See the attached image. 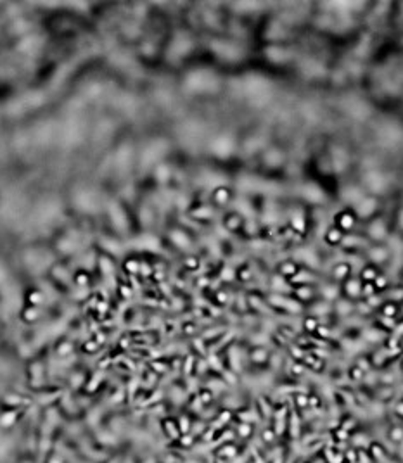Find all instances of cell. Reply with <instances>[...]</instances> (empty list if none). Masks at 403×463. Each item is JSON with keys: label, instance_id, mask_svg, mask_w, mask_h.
<instances>
[{"label": "cell", "instance_id": "cell-1", "mask_svg": "<svg viewBox=\"0 0 403 463\" xmlns=\"http://www.w3.org/2000/svg\"><path fill=\"white\" fill-rule=\"evenodd\" d=\"M185 85H187V88L191 92H211L216 88L218 80H216V76L211 71L199 70V71H192V73L189 74Z\"/></svg>", "mask_w": 403, "mask_h": 463}, {"label": "cell", "instance_id": "cell-2", "mask_svg": "<svg viewBox=\"0 0 403 463\" xmlns=\"http://www.w3.org/2000/svg\"><path fill=\"white\" fill-rule=\"evenodd\" d=\"M75 206L83 213H94L99 209V194L92 189H80L75 194Z\"/></svg>", "mask_w": 403, "mask_h": 463}, {"label": "cell", "instance_id": "cell-3", "mask_svg": "<svg viewBox=\"0 0 403 463\" xmlns=\"http://www.w3.org/2000/svg\"><path fill=\"white\" fill-rule=\"evenodd\" d=\"M52 263V258L45 249H29L25 252V265L31 271H44Z\"/></svg>", "mask_w": 403, "mask_h": 463}, {"label": "cell", "instance_id": "cell-4", "mask_svg": "<svg viewBox=\"0 0 403 463\" xmlns=\"http://www.w3.org/2000/svg\"><path fill=\"white\" fill-rule=\"evenodd\" d=\"M166 152V144L161 142V140H156V142L149 144V146L146 147V149L142 150V156H140V164H142L144 168H147V166H152V164H156L159 159H161V156Z\"/></svg>", "mask_w": 403, "mask_h": 463}, {"label": "cell", "instance_id": "cell-5", "mask_svg": "<svg viewBox=\"0 0 403 463\" xmlns=\"http://www.w3.org/2000/svg\"><path fill=\"white\" fill-rule=\"evenodd\" d=\"M59 213H61V206H59V202L54 201V199H49V201H44L42 204H38L37 219H38V223H50L57 218Z\"/></svg>", "mask_w": 403, "mask_h": 463}, {"label": "cell", "instance_id": "cell-6", "mask_svg": "<svg viewBox=\"0 0 403 463\" xmlns=\"http://www.w3.org/2000/svg\"><path fill=\"white\" fill-rule=\"evenodd\" d=\"M191 49H192V40L185 33H180V35L175 37V40L172 42V45H170V57L180 59L185 54H189Z\"/></svg>", "mask_w": 403, "mask_h": 463}, {"label": "cell", "instance_id": "cell-7", "mask_svg": "<svg viewBox=\"0 0 403 463\" xmlns=\"http://www.w3.org/2000/svg\"><path fill=\"white\" fill-rule=\"evenodd\" d=\"M211 150L216 154V156H220V157L230 156V154L234 152V140H232V137H228V135L216 137L211 144Z\"/></svg>", "mask_w": 403, "mask_h": 463}, {"label": "cell", "instance_id": "cell-8", "mask_svg": "<svg viewBox=\"0 0 403 463\" xmlns=\"http://www.w3.org/2000/svg\"><path fill=\"white\" fill-rule=\"evenodd\" d=\"M213 50L220 55L222 59H227V61H235V59L241 57V49L237 45L228 44V42H215L213 44Z\"/></svg>", "mask_w": 403, "mask_h": 463}, {"label": "cell", "instance_id": "cell-9", "mask_svg": "<svg viewBox=\"0 0 403 463\" xmlns=\"http://www.w3.org/2000/svg\"><path fill=\"white\" fill-rule=\"evenodd\" d=\"M81 135H83V126H81L80 121L78 120L68 121L66 126H64V130H63L64 140H66L68 144H75L81 139Z\"/></svg>", "mask_w": 403, "mask_h": 463}, {"label": "cell", "instance_id": "cell-10", "mask_svg": "<svg viewBox=\"0 0 403 463\" xmlns=\"http://www.w3.org/2000/svg\"><path fill=\"white\" fill-rule=\"evenodd\" d=\"M109 219L116 230H126V215L125 209L121 208L118 202L109 204Z\"/></svg>", "mask_w": 403, "mask_h": 463}, {"label": "cell", "instance_id": "cell-11", "mask_svg": "<svg viewBox=\"0 0 403 463\" xmlns=\"http://www.w3.org/2000/svg\"><path fill=\"white\" fill-rule=\"evenodd\" d=\"M132 156H133L132 147H128V146H123L120 150H118V154H116V166H118V170H120V171H126V170H128V166L132 164Z\"/></svg>", "mask_w": 403, "mask_h": 463}, {"label": "cell", "instance_id": "cell-12", "mask_svg": "<svg viewBox=\"0 0 403 463\" xmlns=\"http://www.w3.org/2000/svg\"><path fill=\"white\" fill-rule=\"evenodd\" d=\"M343 199H345L346 202H352V204H358V202L363 199V192L358 189V187L350 185L343 190Z\"/></svg>", "mask_w": 403, "mask_h": 463}, {"label": "cell", "instance_id": "cell-13", "mask_svg": "<svg viewBox=\"0 0 403 463\" xmlns=\"http://www.w3.org/2000/svg\"><path fill=\"white\" fill-rule=\"evenodd\" d=\"M378 208V202L374 199H362V201L356 204V211L360 213V216H369L376 211Z\"/></svg>", "mask_w": 403, "mask_h": 463}, {"label": "cell", "instance_id": "cell-14", "mask_svg": "<svg viewBox=\"0 0 403 463\" xmlns=\"http://www.w3.org/2000/svg\"><path fill=\"white\" fill-rule=\"evenodd\" d=\"M365 182L372 190H382V185H384V178H382V175L378 171H370L369 175L365 176Z\"/></svg>", "mask_w": 403, "mask_h": 463}, {"label": "cell", "instance_id": "cell-15", "mask_svg": "<svg viewBox=\"0 0 403 463\" xmlns=\"http://www.w3.org/2000/svg\"><path fill=\"white\" fill-rule=\"evenodd\" d=\"M172 241L175 242L178 247H189V237L185 234H183L182 230H175V232H172Z\"/></svg>", "mask_w": 403, "mask_h": 463}, {"label": "cell", "instance_id": "cell-16", "mask_svg": "<svg viewBox=\"0 0 403 463\" xmlns=\"http://www.w3.org/2000/svg\"><path fill=\"white\" fill-rule=\"evenodd\" d=\"M370 234H372V237L374 239H382V235L386 234V230H384V225H382L381 219H378V221H374L372 225H370Z\"/></svg>", "mask_w": 403, "mask_h": 463}, {"label": "cell", "instance_id": "cell-17", "mask_svg": "<svg viewBox=\"0 0 403 463\" xmlns=\"http://www.w3.org/2000/svg\"><path fill=\"white\" fill-rule=\"evenodd\" d=\"M346 292H348L350 295H358L360 292H362V285L355 280L348 282V285H346Z\"/></svg>", "mask_w": 403, "mask_h": 463}, {"label": "cell", "instance_id": "cell-18", "mask_svg": "<svg viewBox=\"0 0 403 463\" xmlns=\"http://www.w3.org/2000/svg\"><path fill=\"white\" fill-rule=\"evenodd\" d=\"M389 439L395 442L403 441V429L402 427H393L391 431H389Z\"/></svg>", "mask_w": 403, "mask_h": 463}, {"label": "cell", "instance_id": "cell-19", "mask_svg": "<svg viewBox=\"0 0 403 463\" xmlns=\"http://www.w3.org/2000/svg\"><path fill=\"white\" fill-rule=\"evenodd\" d=\"M370 254H372V259H376V261H382V259L386 258V256H384L386 252L382 251V249H374V251L370 252Z\"/></svg>", "mask_w": 403, "mask_h": 463}, {"label": "cell", "instance_id": "cell-20", "mask_svg": "<svg viewBox=\"0 0 403 463\" xmlns=\"http://www.w3.org/2000/svg\"><path fill=\"white\" fill-rule=\"evenodd\" d=\"M337 278H345L346 275H348V267L346 265H341V267H337V273H334Z\"/></svg>", "mask_w": 403, "mask_h": 463}, {"label": "cell", "instance_id": "cell-21", "mask_svg": "<svg viewBox=\"0 0 403 463\" xmlns=\"http://www.w3.org/2000/svg\"><path fill=\"white\" fill-rule=\"evenodd\" d=\"M254 353H256V354H253V356H254V360H256V361H263L265 358H268V354H267V351H265V349H256Z\"/></svg>", "mask_w": 403, "mask_h": 463}, {"label": "cell", "instance_id": "cell-22", "mask_svg": "<svg viewBox=\"0 0 403 463\" xmlns=\"http://www.w3.org/2000/svg\"><path fill=\"white\" fill-rule=\"evenodd\" d=\"M296 401H298V406H300V408H304V406H308V396H303V394H301V396H298Z\"/></svg>", "mask_w": 403, "mask_h": 463}, {"label": "cell", "instance_id": "cell-23", "mask_svg": "<svg viewBox=\"0 0 403 463\" xmlns=\"http://www.w3.org/2000/svg\"><path fill=\"white\" fill-rule=\"evenodd\" d=\"M336 436L339 441H346V439H348V431H346V429H339V431L336 432Z\"/></svg>", "mask_w": 403, "mask_h": 463}, {"label": "cell", "instance_id": "cell-24", "mask_svg": "<svg viewBox=\"0 0 403 463\" xmlns=\"http://www.w3.org/2000/svg\"><path fill=\"white\" fill-rule=\"evenodd\" d=\"M395 313H396V306H393V304L384 306V315H386V317H393Z\"/></svg>", "mask_w": 403, "mask_h": 463}, {"label": "cell", "instance_id": "cell-25", "mask_svg": "<svg viewBox=\"0 0 403 463\" xmlns=\"http://www.w3.org/2000/svg\"><path fill=\"white\" fill-rule=\"evenodd\" d=\"M372 455H374V456H381V455H382V448H381V446H372Z\"/></svg>", "mask_w": 403, "mask_h": 463}, {"label": "cell", "instance_id": "cell-26", "mask_svg": "<svg viewBox=\"0 0 403 463\" xmlns=\"http://www.w3.org/2000/svg\"><path fill=\"white\" fill-rule=\"evenodd\" d=\"M263 439H265V441L270 442L272 439H274V432H272V431H265V432H263Z\"/></svg>", "mask_w": 403, "mask_h": 463}, {"label": "cell", "instance_id": "cell-27", "mask_svg": "<svg viewBox=\"0 0 403 463\" xmlns=\"http://www.w3.org/2000/svg\"><path fill=\"white\" fill-rule=\"evenodd\" d=\"M396 413H398L400 416H403V403H398V406H396Z\"/></svg>", "mask_w": 403, "mask_h": 463}, {"label": "cell", "instance_id": "cell-28", "mask_svg": "<svg viewBox=\"0 0 403 463\" xmlns=\"http://www.w3.org/2000/svg\"><path fill=\"white\" fill-rule=\"evenodd\" d=\"M306 328H310V330H312V328H315V321H313V320L308 321L306 320Z\"/></svg>", "mask_w": 403, "mask_h": 463}]
</instances>
